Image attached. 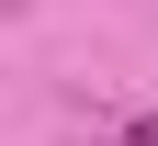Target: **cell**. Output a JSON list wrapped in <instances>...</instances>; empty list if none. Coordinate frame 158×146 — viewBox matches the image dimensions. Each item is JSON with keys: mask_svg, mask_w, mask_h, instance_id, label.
<instances>
[{"mask_svg": "<svg viewBox=\"0 0 158 146\" xmlns=\"http://www.w3.org/2000/svg\"><path fill=\"white\" fill-rule=\"evenodd\" d=\"M124 146H158V112H135V124H124Z\"/></svg>", "mask_w": 158, "mask_h": 146, "instance_id": "cell-1", "label": "cell"}]
</instances>
